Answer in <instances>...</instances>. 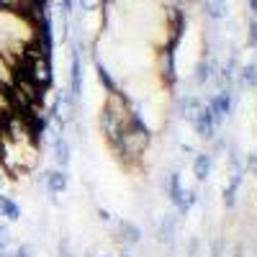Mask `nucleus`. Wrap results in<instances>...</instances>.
Returning <instances> with one entry per match:
<instances>
[{"label":"nucleus","instance_id":"23","mask_svg":"<svg viewBox=\"0 0 257 257\" xmlns=\"http://www.w3.org/2000/svg\"><path fill=\"white\" fill-rule=\"evenodd\" d=\"M118 257H134V254H132V252H126V249H121V252H118Z\"/></svg>","mask_w":257,"mask_h":257},{"label":"nucleus","instance_id":"8","mask_svg":"<svg viewBox=\"0 0 257 257\" xmlns=\"http://www.w3.org/2000/svg\"><path fill=\"white\" fill-rule=\"evenodd\" d=\"M116 229H118V239L123 242V247H137L142 242V229L128 221V219H118L116 221Z\"/></svg>","mask_w":257,"mask_h":257},{"label":"nucleus","instance_id":"19","mask_svg":"<svg viewBox=\"0 0 257 257\" xmlns=\"http://www.w3.org/2000/svg\"><path fill=\"white\" fill-rule=\"evenodd\" d=\"M11 257H34V247L31 244H18L16 249H11Z\"/></svg>","mask_w":257,"mask_h":257},{"label":"nucleus","instance_id":"9","mask_svg":"<svg viewBox=\"0 0 257 257\" xmlns=\"http://www.w3.org/2000/svg\"><path fill=\"white\" fill-rule=\"evenodd\" d=\"M211 165H213V157L208 152H196V155H193V175H196L198 183H206L208 180Z\"/></svg>","mask_w":257,"mask_h":257},{"label":"nucleus","instance_id":"20","mask_svg":"<svg viewBox=\"0 0 257 257\" xmlns=\"http://www.w3.org/2000/svg\"><path fill=\"white\" fill-rule=\"evenodd\" d=\"M95 213H98V219H100L103 224H113V216H111V211H108V208H98Z\"/></svg>","mask_w":257,"mask_h":257},{"label":"nucleus","instance_id":"11","mask_svg":"<svg viewBox=\"0 0 257 257\" xmlns=\"http://www.w3.org/2000/svg\"><path fill=\"white\" fill-rule=\"evenodd\" d=\"M242 180H244V175H231L229 185L224 188V206H226V208H234V206H237V190H239Z\"/></svg>","mask_w":257,"mask_h":257},{"label":"nucleus","instance_id":"14","mask_svg":"<svg viewBox=\"0 0 257 257\" xmlns=\"http://www.w3.org/2000/svg\"><path fill=\"white\" fill-rule=\"evenodd\" d=\"M206 16L208 18H224L226 16V0H206Z\"/></svg>","mask_w":257,"mask_h":257},{"label":"nucleus","instance_id":"6","mask_svg":"<svg viewBox=\"0 0 257 257\" xmlns=\"http://www.w3.org/2000/svg\"><path fill=\"white\" fill-rule=\"evenodd\" d=\"M52 152H54V162H57L59 170H67L70 167V162H72V144H70V139L64 137V134H59V132L54 134Z\"/></svg>","mask_w":257,"mask_h":257},{"label":"nucleus","instance_id":"18","mask_svg":"<svg viewBox=\"0 0 257 257\" xmlns=\"http://www.w3.org/2000/svg\"><path fill=\"white\" fill-rule=\"evenodd\" d=\"M18 8H21V0H0V11L3 13H16L18 16Z\"/></svg>","mask_w":257,"mask_h":257},{"label":"nucleus","instance_id":"4","mask_svg":"<svg viewBox=\"0 0 257 257\" xmlns=\"http://www.w3.org/2000/svg\"><path fill=\"white\" fill-rule=\"evenodd\" d=\"M155 237H157V244L167 247V249H175V237H178V219L173 213H165V216L157 221L155 226Z\"/></svg>","mask_w":257,"mask_h":257},{"label":"nucleus","instance_id":"10","mask_svg":"<svg viewBox=\"0 0 257 257\" xmlns=\"http://www.w3.org/2000/svg\"><path fill=\"white\" fill-rule=\"evenodd\" d=\"M0 219H3L6 224L21 221V206L11 196H3V193H0Z\"/></svg>","mask_w":257,"mask_h":257},{"label":"nucleus","instance_id":"2","mask_svg":"<svg viewBox=\"0 0 257 257\" xmlns=\"http://www.w3.org/2000/svg\"><path fill=\"white\" fill-rule=\"evenodd\" d=\"M39 180H44V188L52 196V203H57V196H62V193L70 188V173L67 170H59V167L44 170V175H41Z\"/></svg>","mask_w":257,"mask_h":257},{"label":"nucleus","instance_id":"15","mask_svg":"<svg viewBox=\"0 0 257 257\" xmlns=\"http://www.w3.org/2000/svg\"><path fill=\"white\" fill-rule=\"evenodd\" d=\"M211 77H213V64L211 62H198V67H196V82L198 85H206Z\"/></svg>","mask_w":257,"mask_h":257},{"label":"nucleus","instance_id":"7","mask_svg":"<svg viewBox=\"0 0 257 257\" xmlns=\"http://www.w3.org/2000/svg\"><path fill=\"white\" fill-rule=\"evenodd\" d=\"M82 95V59L80 52H72L70 57V100L77 103Z\"/></svg>","mask_w":257,"mask_h":257},{"label":"nucleus","instance_id":"12","mask_svg":"<svg viewBox=\"0 0 257 257\" xmlns=\"http://www.w3.org/2000/svg\"><path fill=\"white\" fill-rule=\"evenodd\" d=\"M239 85H244V88H257V64H244L239 70Z\"/></svg>","mask_w":257,"mask_h":257},{"label":"nucleus","instance_id":"1","mask_svg":"<svg viewBox=\"0 0 257 257\" xmlns=\"http://www.w3.org/2000/svg\"><path fill=\"white\" fill-rule=\"evenodd\" d=\"M21 70H24L41 90H49L52 82H54V72H52V62L49 57H36V59H24L21 57Z\"/></svg>","mask_w":257,"mask_h":257},{"label":"nucleus","instance_id":"5","mask_svg":"<svg viewBox=\"0 0 257 257\" xmlns=\"http://www.w3.org/2000/svg\"><path fill=\"white\" fill-rule=\"evenodd\" d=\"M231 100H234V93H226V90H219L216 95H213L206 105L208 111L213 113V121H216V128L226 121V116L231 113Z\"/></svg>","mask_w":257,"mask_h":257},{"label":"nucleus","instance_id":"3","mask_svg":"<svg viewBox=\"0 0 257 257\" xmlns=\"http://www.w3.org/2000/svg\"><path fill=\"white\" fill-rule=\"evenodd\" d=\"M190 123H193V128H196V134H198L201 139H213V137H216V132H219L216 121H213V113L208 111L206 103L190 116Z\"/></svg>","mask_w":257,"mask_h":257},{"label":"nucleus","instance_id":"24","mask_svg":"<svg viewBox=\"0 0 257 257\" xmlns=\"http://www.w3.org/2000/svg\"><path fill=\"white\" fill-rule=\"evenodd\" d=\"M100 257H108V254H100Z\"/></svg>","mask_w":257,"mask_h":257},{"label":"nucleus","instance_id":"17","mask_svg":"<svg viewBox=\"0 0 257 257\" xmlns=\"http://www.w3.org/2000/svg\"><path fill=\"white\" fill-rule=\"evenodd\" d=\"M244 173H252V175H257V152H249V155H244Z\"/></svg>","mask_w":257,"mask_h":257},{"label":"nucleus","instance_id":"16","mask_svg":"<svg viewBox=\"0 0 257 257\" xmlns=\"http://www.w3.org/2000/svg\"><path fill=\"white\" fill-rule=\"evenodd\" d=\"M185 257H201V239H198V237H190V239H188Z\"/></svg>","mask_w":257,"mask_h":257},{"label":"nucleus","instance_id":"22","mask_svg":"<svg viewBox=\"0 0 257 257\" xmlns=\"http://www.w3.org/2000/svg\"><path fill=\"white\" fill-rule=\"evenodd\" d=\"M59 257H77V254H75L67 244H59Z\"/></svg>","mask_w":257,"mask_h":257},{"label":"nucleus","instance_id":"21","mask_svg":"<svg viewBox=\"0 0 257 257\" xmlns=\"http://www.w3.org/2000/svg\"><path fill=\"white\" fill-rule=\"evenodd\" d=\"M231 257H244V244H242V242H237V244H234V249H231Z\"/></svg>","mask_w":257,"mask_h":257},{"label":"nucleus","instance_id":"13","mask_svg":"<svg viewBox=\"0 0 257 257\" xmlns=\"http://www.w3.org/2000/svg\"><path fill=\"white\" fill-rule=\"evenodd\" d=\"M95 70H98V82H100V85H103V88H105V93H108V95H111V93H118V88H116V82H113V77H111V72H108V70H105V67H103V64H100V62L95 64Z\"/></svg>","mask_w":257,"mask_h":257}]
</instances>
